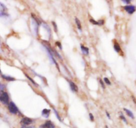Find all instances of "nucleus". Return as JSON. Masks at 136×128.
Here are the masks:
<instances>
[{
  "mask_svg": "<svg viewBox=\"0 0 136 128\" xmlns=\"http://www.w3.org/2000/svg\"><path fill=\"white\" fill-rule=\"evenodd\" d=\"M120 118H121V119H122V120H123V121H124V122L125 123H127V120H126V119H125V117H124V116H123V115H122V114H121V116H120Z\"/></svg>",
  "mask_w": 136,
  "mask_h": 128,
  "instance_id": "nucleus-17",
  "label": "nucleus"
},
{
  "mask_svg": "<svg viewBox=\"0 0 136 128\" xmlns=\"http://www.w3.org/2000/svg\"><path fill=\"white\" fill-rule=\"evenodd\" d=\"M50 112V110H48V109H44V110L42 111V116H43V117L47 118V117H48V116H49Z\"/></svg>",
  "mask_w": 136,
  "mask_h": 128,
  "instance_id": "nucleus-7",
  "label": "nucleus"
},
{
  "mask_svg": "<svg viewBox=\"0 0 136 128\" xmlns=\"http://www.w3.org/2000/svg\"><path fill=\"white\" fill-rule=\"evenodd\" d=\"M33 120L31 118H29V117H25L23 118H22L21 121V123L23 125H28L31 124V123H32Z\"/></svg>",
  "mask_w": 136,
  "mask_h": 128,
  "instance_id": "nucleus-5",
  "label": "nucleus"
},
{
  "mask_svg": "<svg viewBox=\"0 0 136 128\" xmlns=\"http://www.w3.org/2000/svg\"><path fill=\"white\" fill-rule=\"evenodd\" d=\"M8 109H9L10 113L13 114H16L17 113L19 112V110H18L17 107L13 101L9 102V106H8Z\"/></svg>",
  "mask_w": 136,
  "mask_h": 128,
  "instance_id": "nucleus-2",
  "label": "nucleus"
},
{
  "mask_svg": "<svg viewBox=\"0 0 136 128\" xmlns=\"http://www.w3.org/2000/svg\"><path fill=\"white\" fill-rule=\"evenodd\" d=\"M106 128H108V127H107V125H106Z\"/></svg>",
  "mask_w": 136,
  "mask_h": 128,
  "instance_id": "nucleus-28",
  "label": "nucleus"
},
{
  "mask_svg": "<svg viewBox=\"0 0 136 128\" xmlns=\"http://www.w3.org/2000/svg\"><path fill=\"white\" fill-rule=\"evenodd\" d=\"M39 128H55V125L52 123V122L51 121H47L46 122L44 123V124L40 125Z\"/></svg>",
  "mask_w": 136,
  "mask_h": 128,
  "instance_id": "nucleus-3",
  "label": "nucleus"
},
{
  "mask_svg": "<svg viewBox=\"0 0 136 128\" xmlns=\"http://www.w3.org/2000/svg\"><path fill=\"white\" fill-rule=\"evenodd\" d=\"M4 88H5V86H4V84H2V83H0V91L3 92V90H4Z\"/></svg>",
  "mask_w": 136,
  "mask_h": 128,
  "instance_id": "nucleus-18",
  "label": "nucleus"
},
{
  "mask_svg": "<svg viewBox=\"0 0 136 128\" xmlns=\"http://www.w3.org/2000/svg\"><path fill=\"white\" fill-rule=\"evenodd\" d=\"M89 116H90V120H91V121H94V118L93 115H92V114L91 113H90Z\"/></svg>",
  "mask_w": 136,
  "mask_h": 128,
  "instance_id": "nucleus-20",
  "label": "nucleus"
},
{
  "mask_svg": "<svg viewBox=\"0 0 136 128\" xmlns=\"http://www.w3.org/2000/svg\"><path fill=\"white\" fill-rule=\"evenodd\" d=\"M2 78H4L5 80H7V81H14L15 80L14 78L9 76H6V75H2Z\"/></svg>",
  "mask_w": 136,
  "mask_h": 128,
  "instance_id": "nucleus-11",
  "label": "nucleus"
},
{
  "mask_svg": "<svg viewBox=\"0 0 136 128\" xmlns=\"http://www.w3.org/2000/svg\"><path fill=\"white\" fill-rule=\"evenodd\" d=\"M124 110L125 111V113L127 114V116H129V117H131L132 119H134V116H133V114L131 111L129 110H127V109H126V108H124Z\"/></svg>",
  "mask_w": 136,
  "mask_h": 128,
  "instance_id": "nucleus-9",
  "label": "nucleus"
},
{
  "mask_svg": "<svg viewBox=\"0 0 136 128\" xmlns=\"http://www.w3.org/2000/svg\"><path fill=\"white\" fill-rule=\"evenodd\" d=\"M90 21L91 22V23H92V24H94V25H98V22L96 21L95 20L92 19H90Z\"/></svg>",
  "mask_w": 136,
  "mask_h": 128,
  "instance_id": "nucleus-16",
  "label": "nucleus"
},
{
  "mask_svg": "<svg viewBox=\"0 0 136 128\" xmlns=\"http://www.w3.org/2000/svg\"><path fill=\"white\" fill-rule=\"evenodd\" d=\"M21 128H27V127L26 126H25V125H23V126L21 127Z\"/></svg>",
  "mask_w": 136,
  "mask_h": 128,
  "instance_id": "nucleus-26",
  "label": "nucleus"
},
{
  "mask_svg": "<svg viewBox=\"0 0 136 128\" xmlns=\"http://www.w3.org/2000/svg\"><path fill=\"white\" fill-rule=\"evenodd\" d=\"M98 25H104V20H99L98 21Z\"/></svg>",
  "mask_w": 136,
  "mask_h": 128,
  "instance_id": "nucleus-19",
  "label": "nucleus"
},
{
  "mask_svg": "<svg viewBox=\"0 0 136 128\" xmlns=\"http://www.w3.org/2000/svg\"><path fill=\"white\" fill-rule=\"evenodd\" d=\"M106 115H107V117H108V118H109V119H110V114H108V113H107V112H106Z\"/></svg>",
  "mask_w": 136,
  "mask_h": 128,
  "instance_id": "nucleus-25",
  "label": "nucleus"
},
{
  "mask_svg": "<svg viewBox=\"0 0 136 128\" xmlns=\"http://www.w3.org/2000/svg\"><path fill=\"white\" fill-rule=\"evenodd\" d=\"M0 101L4 104H7L9 103V95L6 92H2L0 94Z\"/></svg>",
  "mask_w": 136,
  "mask_h": 128,
  "instance_id": "nucleus-1",
  "label": "nucleus"
},
{
  "mask_svg": "<svg viewBox=\"0 0 136 128\" xmlns=\"http://www.w3.org/2000/svg\"><path fill=\"white\" fill-rule=\"evenodd\" d=\"M100 82L101 85H102V87L103 88H105V86H104V83H103V81H102V80H100Z\"/></svg>",
  "mask_w": 136,
  "mask_h": 128,
  "instance_id": "nucleus-23",
  "label": "nucleus"
},
{
  "mask_svg": "<svg viewBox=\"0 0 136 128\" xmlns=\"http://www.w3.org/2000/svg\"><path fill=\"white\" fill-rule=\"evenodd\" d=\"M0 73H1V71H0Z\"/></svg>",
  "mask_w": 136,
  "mask_h": 128,
  "instance_id": "nucleus-29",
  "label": "nucleus"
},
{
  "mask_svg": "<svg viewBox=\"0 0 136 128\" xmlns=\"http://www.w3.org/2000/svg\"><path fill=\"white\" fill-rule=\"evenodd\" d=\"M53 110H54V112H55V114L56 116H57V117L58 119H59V121H61V117H60V116H59V114H58L57 111L55 109H53Z\"/></svg>",
  "mask_w": 136,
  "mask_h": 128,
  "instance_id": "nucleus-14",
  "label": "nucleus"
},
{
  "mask_svg": "<svg viewBox=\"0 0 136 128\" xmlns=\"http://www.w3.org/2000/svg\"><path fill=\"white\" fill-rule=\"evenodd\" d=\"M81 50L83 52V53L85 55H88V53H89V48L88 47L83 46V45H81Z\"/></svg>",
  "mask_w": 136,
  "mask_h": 128,
  "instance_id": "nucleus-8",
  "label": "nucleus"
},
{
  "mask_svg": "<svg viewBox=\"0 0 136 128\" xmlns=\"http://www.w3.org/2000/svg\"><path fill=\"white\" fill-rule=\"evenodd\" d=\"M25 75H26V76H27V78H28V79H29V80H31V82H32V83L33 84H35V85H36V86H38V85H37V84L36 83V82H34V80H33L32 78H30V77H29V76H28V75H27V74H25Z\"/></svg>",
  "mask_w": 136,
  "mask_h": 128,
  "instance_id": "nucleus-13",
  "label": "nucleus"
},
{
  "mask_svg": "<svg viewBox=\"0 0 136 128\" xmlns=\"http://www.w3.org/2000/svg\"><path fill=\"white\" fill-rule=\"evenodd\" d=\"M124 9L129 14H132L135 11V7L134 6H126L124 7Z\"/></svg>",
  "mask_w": 136,
  "mask_h": 128,
  "instance_id": "nucleus-4",
  "label": "nucleus"
},
{
  "mask_svg": "<svg viewBox=\"0 0 136 128\" xmlns=\"http://www.w3.org/2000/svg\"><path fill=\"white\" fill-rule=\"evenodd\" d=\"M75 21H76V24L78 29L80 31L82 30V26H81V23H80V20H79L77 17H76Z\"/></svg>",
  "mask_w": 136,
  "mask_h": 128,
  "instance_id": "nucleus-10",
  "label": "nucleus"
},
{
  "mask_svg": "<svg viewBox=\"0 0 136 128\" xmlns=\"http://www.w3.org/2000/svg\"><path fill=\"white\" fill-rule=\"evenodd\" d=\"M56 45H57V46L59 47L60 49H62V46H61V43H60V42H56Z\"/></svg>",
  "mask_w": 136,
  "mask_h": 128,
  "instance_id": "nucleus-21",
  "label": "nucleus"
},
{
  "mask_svg": "<svg viewBox=\"0 0 136 128\" xmlns=\"http://www.w3.org/2000/svg\"><path fill=\"white\" fill-rule=\"evenodd\" d=\"M27 128H35V127L33 126H31V127H27Z\"/></svg>",
  "mask_w": 136,
  "mask_h": 128,
  "instance_id": "nucleus-27",
  "label": "nucleus"
},
{
  "mask_svg": "<svg viewBox=\"0 0 136 128\" xmlns=\"http://www.w3.org/2000/svg\"><path fill=\"white\" fill-rule=\"evenodd\" d=\"M122 2H124V3H126V4H127L130 3V1H129V0H123Z\"/></svg>",
  "mask_w": 136,
  "mask_h": 128,
  "instance_id": "nucleus-24",
  "label": "nucleus"
},
{
  "mask_svg": "<svg viewBox=\"0 0 136 128\" xmlns=\"http://www.w3.org/2000/svg\"><path fill=\"white\" fill-rule=\"evenodd\" d=\"M52 25H53L54 27H55V31H57V26L56 25L55 22H52Z\"/></svg>",
  "mask_w": 136,
  "mask_h": 128,
  "instance_id": "nucleus-22",
  "label": "nucleus"
},
{
  "mask_svg": "<svg viewBox=\"0 0 136 128\" xmlns=\"http://www.w3.org/2000/svg\"><path fill=\"white\" fill-rule=\"evenodd\" d=\"M104 81L105 82H106L107 84H108V85H110L111 84V82H110V81L109 80V79L107 78H104Z\"/></svg>",
  "mask_w": 136,
  "mask_h": 128,
  "instance_id": "nucleus-15",
  "label": "nucleus"
},
{
  "mask_svg": "<svg viewBox=\"0 0 136 128\" xmlns=\"http://www.w3.org/2000/svg\"><path fill=\"white\" fill-rule=\"evenodd\" d=\"M114 50H116L117 53H119V52L121 50V48H120V45H119L117 43H114Z\"/></svg>",
  "mask_w": 136,
  "mask_h": 128,
  "instance_id": "nucleus-12",
  "label": "nucleus"
},
{
  "mask_svg": "<svg viewBox=\"0 0 136 128\" xmlns=\"http://www.w3.org/2000/svg\"><path fill=\"white\" fill-rule=\"evenodd\" d=\"M69 84H70V88L74 92H76L78 90V86H76L75 83H74L73 82H71V81H69Z\"/></svg>",
  "mask_w": 136,
  "mask_h": 128,
  "instance_id": "nucleus-6",
  "label": "nucleus"
}]
</instances>
